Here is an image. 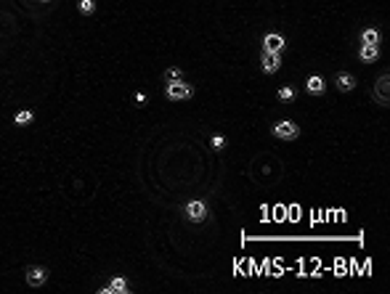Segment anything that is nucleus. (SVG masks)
Returning <instances> with one entry per match:
<instances>
[{
    "mask_svg": "<svg viewBox=\"0 0 390 294\" xmlns=\"http://www.w3.org/2000/svg\"><path fill=\"white\" fill-rule=\"evenodd\" d=\"M125 292H128V284L122 281L120 276H114V278H112V284L101 289V294H125Z\"/></svg>",
    "mask_w": 390,
    "mask_h": 294,
    "instance_id": "obj_8",
    "label": "nucleus"
},
{
    "mask_svg": "<svg viewBox=\"0 0 390 294\" xmlns=\"http://www.w3.org/2000/svg\"><path fill=\"white\" fill-rule=\"evenodd\" d=\"M284 45L287 43H284V37H281V35H273L271 32V35L263 37V53H281Z\"/></svg>",
    "mask_w": 390,
    "mask_h": 294,
    "instance_id": "obj_4",
    "label": "nucleus"
},
{
    "mask_svg": "<svg viewBox=\"0 0 390 294\" xmlns=\"http://www.w3.org/2000/svg\"><path fill=\"white\" fill-rule=\"evenodd\" d=\"M271 133L276 138H284V141H292V138L300 135V127H297L292 119H281V122H276V125L271 127Z\"/></svg>",
    "mask_w": 390,
    "mask_h": 294,
    "instance_id": "obj_1",
    "label": "nucleus"
},
{
    "mask_svg": "<svg viewBox=\"0 0 390 294\" xmlns=\"http://www.w3.org/2000/svg\"><path fill=\"white\" fill-rule=\"evenodd\" d=\"M324 80H321V77H311L308 82H305V90L311 93V96H321V93H324Z\"/></svg>",
    "mask_w": 390,
    "mask_h": 294,
    "instance_id": "obj_10",
    "label": "nucleus"
},
{
    "mask_svg": "<svg viewBox=\"0 0 390 294\" xmlns=\"http://www.w3.org/2000/svg\"><path fill=\"white\" fill-rule=\"evenodd\" d=\"M337 90H342V93H348V90H353L356 88V77L353 74H337Z\"/></svg>",
    "mask_w": 390,
    "mask_h": 294,
    "instance_id": "obj_9",
    "label": "nucleus"
},
{
    "mask_svg": "<svg viewBox=\"0 0 390 294\" xmlns=\"http://www.w3.org/2000/svg\"><path fill=\"white\" fill-rule=\"evenodd\" d=\"M77 8H80V13H93L96 3H93V0H80V5H77Z\"/></svg>",
    "mask_w": 390,
    "mask_h": 294,
    "instance_id": "obj_14",
    "label": "nucleus"
},
{
    "mask_svg": "<svg viewBox=\"0 0 390 294\" xmlns=\"http://www.w3.org/2000/svg\"><path fill=\"white\" fill-rule=\"evenodd\" d=\"M13 119H16V125H29V122H32V112L24 109V112H19Z\"/></svg>",
    "mask_w": 390,
    "mask_h": 294,
    "instance_id": "obj_12",
    "label": "nucleus"
},
{
    "mask_svg": "<svg viewBox=\"0 0 390 294\" xmlns=\"http://www.w3.org/2000/svg\"><path fill=\"white\" fill-rule=\"evenodd\" d=\"M223 143H226V141H223V135H215V138H212V146H218V149H220Z\"/></svg>",
    "mask_w": 390,
    "mask_h": 294,
    "instance_id": "obj_17",
    "label": "nucleus"
},
{
    "mask_svg": "<svg viewBox=\"0 0 390 294\" xmlns=\"http://www.w3.org/2000/svg\"><path fill=\"white\" fill-rule=\"evenodd\" d=\"M388 82H390V74L385 72L377 80V85H374V101H377L380 106H388L390 104V96H388Z\"/></svg>",
    "mask_w": 390,
    "mask_h": 294,
    "instance_id": "obj_3",
    "label": "nucleus"
},
{
    "mask_svg": "<svg viewBox=\"0 0 390 294\" xmlns=\"http://www.w3.org/2000/svg\"><path fill=\"white\" fill-rule=\"evenodd\" d=\"M281 69V56L279 53H263V72L265 74H273Z\"/></svg>",
    "mask_w": 390,
    "mask_h": 294,
    "instance_id": "obj_5",
    "label": "nucleus"
},
{
    "mask_svg": "<svg viewBox=\"0 0 390 294\" xmlns=\"http://www.w3.org/2000/svg\"><path fill=\"white\" fill-rule=\"evenodd\" d=\"M45 278H48V270L45 268H29L27 270V284L29 286H43Z\"/></svg>",
    "mask_w": 390,
    "mask_h": 294,
    "instance_id": "obj_7",
    "label": "nucleus"
},
{
    "mask_svg": "<svg viewBox=\"0 0 390 294\" xmlns=\"http://www.w3.org/2000/svg\"><path fill=\"white\" fill-rule=\"evenodd\" d=\"M292 96H295L292 88H281V90H279V98H281V101H292Z\"/></svg>",
    "mask_w": 390,
    "mask_h": 294,
    "instance_id": "obj_16",
    "label": "nucleus"
},
{
    "mask_svg": "<svg viewBox=\"0 0 390 294\" xmlns=\"http://www.w3.org/2000/svg\"><path fill=\"white\" fill-rule=\"evenodd\" d=\"M165 93H167V98H173V101H181V98H189L191 93H194V88L186 85V82H167Z\"/></svg>",
    "mask_w": 390,
    "mask_h": 294,
    "instance_id": "obj_2",
    "label": "nucleus"
},
{
    "mask_svg": "<svg viewBox=\"0 0 390 294\" xmlns=\"http://www.w3.org/2000/svg\"><path fill=\"white\" fill-rule=\"evenodd\" d=\"M361 40L364 43H377V29H366V32L361 35Z\"/></svg>",
    "mask_w": 390,
    "mask_h": 294,
    "instance_id": "obj_15",
    "label": "nucleus"
},
{
    "mask_svg": "<svg viewBox=\"0 0 390 294\" xmlns=\"http://www.w3.org/2000/svg\"><path fill=\"white\" fill-rule=\"evenodd\" d=\"M377 56H380L377 43H364V45H361V61H374Z\"/></svg>",
    "mask_w": 390,
    "mask_h": 294,
    "instance_id": "obj_11",
    "label": "nucleus"
},
{
    "mask_svg": "<svg viewBox=\"0 0 390 294\" xmlns=\"http://www.w3.org/2000/svg\"><path fill=\"white\" fill-rule=\"evenodd\" d=\"M186 215H189V220H204L207 218V207H204V202H189Z\"/></svg>",
    "mask_w": 390,
    "mask_h": 294,
    "instance_id": "obj_6",
    "label": "nucleus"
},
{
    "mask_svg": "<svg viewBox=\"0 0 390 294\" xmlns=\"http://www.w3.org/2000/svg\"><path fill=\"white\" fill-rule=\"evenodd\" d=\"M165 80H167V82H181V69H175V66L167 69V72H165Z\"/></svg>",
    "mask_w": 390,
    "mask_h": 294,
    "instance_id": "obj_13",
    "label": "nucleus"
}]
</instances>
